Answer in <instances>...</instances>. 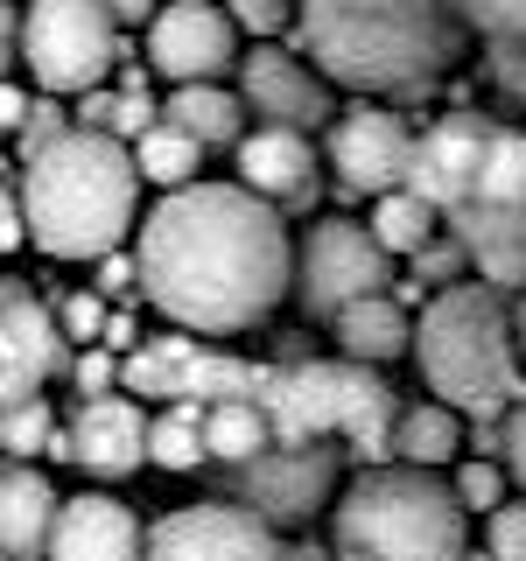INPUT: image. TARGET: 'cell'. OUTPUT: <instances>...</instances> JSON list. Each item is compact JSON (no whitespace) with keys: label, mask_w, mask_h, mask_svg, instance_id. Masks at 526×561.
Here are the masks:
<instances>
[{"label":"cell","mask_w":526,"mask_h":561,"mask_svg":"<svg viewBox=\"0 0 526 561\" xmlns=\"http://www.w3.org/2000/svg\"><path fill=\"white\" fill-rule=\"evenodd\" d=\"M232 169H239L245 190H260V197L281 204L288 218H309V210L323 204L330 154H316V134H302V127H267V119H260V127L232 148Z\"/></svg>","instance_id":"obj_15"},{"label":"cell","mask_w":526,"mask_h":561,"mask_svg":"<svg viewBox=\"0 0 526 561\" xmlns=\"http://www.w3.org/2000/svg\"><path fill=\"white\" fill-rule=\"evenodd\" d=\"M330 548L358 561H470V505L428 463H365L330 505Z\"/></svg>","instance_id":"obj_5"},{"label":"cell","mask_w":526,"mask_h":561,"mask_svg":"<svg viewBox=\"0 0 526 561\" xmlns=\"http://www.w3.org/2000/svg\"><path fill=\"white\" fill-rule=\"evenodd\" d=\"M225 8H232V22L253 35V43H274L281 28L302 22V0H225Z\"/></svg>","instance_id":"obj_36"},{"label":"cell","mask_w":526,"mask_h":561,"mask_svg":"<svg viewBox=\"0 0 526 561\" xmlns=\"http://www.w3.org/2000/svg\"><path fill=\"white\" fill-rule=\"evenodd\" d=\"M57 443V414H49V400H8V414H0V449L8 456H49Z\"/></svg>","instance_id":"obj_30"},{"label":"cell","mask_w":526,"mask_h":561,"mask_svg":"<svg viewBox=\"0 0 526 561\" xmlns=\"http://www.w3.org/2000/svg\"><path fill=\"white\" fill-rule=\"evenodd\" d=\"M70 127H78V113H64L57 92H43L28 105V119H22V134H14V162H28V154H43L49 140H64Z\"/></svg>","instance_id":"obj_34"},{"label":"cell","mask_w":526,"mask_h":561,"mask_svg":"<svg viewBox=\"0 0 526 561\" xmlns=\"http://www.w3.org/2000/svg\"><path fill=\"white\" fill-rule=\"evenodd\" d=\"M113 113H119V92H105V84H92V92H78V127H99V134H113Z\"/></svg>","instance_id":"obj_41"},{"label":"cell","mask_w":526,"mask_h":561,"mask_svg":"<svg viewBox=\"0 0 526 561\" xmlns=\"http://www.w3.org/2000/svg\"><path fill=\"white\" fill-rule=\"evenodd\" d=\"M414 358L435 400L464 408L470 421H499L526 400L519 373V316L513 295L491 280H456L435 288L414 323Z\"/></svg>","instance_id":"obj_4"},{"label":"cell","mask_w":526,"mask_h":561,"mask_svg":"<svg viewBox=\"0 0 526 561\" xmlns=\"http://www.w3.org/2000/svg\"><path fill=\"white\" fill-rule=\"evenodd\" d=\"M197 344H204V330L190 337L183 323L169 330V337H140L134 351H127V393H140V400H183V379H190V358H197Z\"/></svg>","instance_id":"obj_22"},{"label":"cell","mask_w":526,"mask_h":561,"mask_svg":"<svg viewBox=\"0 0 526 561\" xmlns=\"http://www.w3.org/2000/svg\"><path fill=\"white\" fill-rule=\"evenodd\" d=\"M464 408H449V400H408L400 408V428H393V456L400 463H428L443 470L456 463V449H464Z\"/></svg>","instance_id":"obj_23"},{"label":"cell","mask_w":526,"mask_h":561,"mask_svg":"<svg viewBox=\"0 0 526 561\" xmlns=\"http://www.w3.org/2000/svg\"><path fill=\"white\" fill-rule=\"evenodd\" d=\"M491 134H499V119H484V113H443L435 127H421V140H414V175L408 183L428 197L435 210H449L478 190V169H484V148H491Z\"/></svg>","instance_id":"obj_16"},{"label":"cell","mask_w":526,"mask_h":561,"mask_svg":"<svg viewBox=\"0 0 526 561\" xmlns=\"http://www.w3.org/2000/svg\"><path fill=\"white\" fill-rule=\"evenodd\" d=\"M484 70H491V84H499L513 105H526V43H491Z\"/></svg>","instance_id":"obj_39"},{"label":"cell","mask_w":526,"mask_h":561,"mask_svg":"<svg viewBox=\"0 0 526 561\" xmlns=\"http://www.w3.org/2000/svg\"><path fill=\"white\" fill-rule=\"evenodd\" d=\"M295 288L288 210L245 183H183L140 218V295L183 330L232 337Z\"/></svg>","instance_id":"obj_1"},{"label":"cell","mask_w":526,"mask_h":561,"mask_svg":"<svg viewBox=\"0 0 526 561\" xmlns=\"http://www.w3.org/2000/svg\"><path fill=\"white\" fill-rule=\"evenodd\" d=\"M393 288V253L373 225H351V218H316L309 239L295 245V302H302L309 323H338L351 302Z\"/></svg>","instance_id":"obj_9"},{"label":"cell","mask_w":526,"mask_h":561,"mask_svg":"<svg viewBox=\"0 0 526 561\" xmlns=\"http://www.w3.org/2000/svg\"><path fill=\"white\" fill-rule=\"evenodd\" d=\"M351 8H393V0H351Z\"/></svg>","instance_id":"obj_48"},{"label":"cell","mask_w":526,"mask_h":561,"mask_svg":"<svg viewBox=\"0 0 526 561\" xmlns=\"http://www.w3.org/2000/svg\"><path fill=\"white\" fill-rule=\"evenodd\" d=\"M365 225L386 239V253H421V245L443 232V210L421 197L414 183H400V190H386V197H373V218Z\"/></svg>","instance_id":"obj_28"},{"label":"cell","mask_w":526,"mask_h":561,"mask_svg":"<svg viewBox=\"0 0 526 561\" xmlns=\"http://www.w3.org/2000/svg\"><path fill=\"white\" fill-rule=\"evenodd\" d=\"M49 561H148V526H140L134 505H119L113 491H78L57 513Z\"/></svg>","instance_id":"obj_18"},{"label":"cell","mask_w":526,"mask_h":561,"mask_svg":"<svg viewBox=\"0 0 526 561\" xmlns=\"http://www.w3.org/2000/svg\"><path fill=\"white\" fill-rule=\"evenodd\" d=\"M134 162L148 183H162V190H183V183H197V169H204V140L190 134V127H175V119L162 113L148 134L134 140Z\"/></svg>","instance_id":"obj_26"},{"label":"cell","mask_w":526,"mask_h":561,"mask_svg":"<svg viewBox=\"0 0 526 561\" xmlns=\"http://www.w3.org/2000/svg\"><path fill=\"white\" fill-rule=\"evenodd\" d=\"M204 443H210V463H245L274 443V421L260 400H210L204 408Z\"/></svg>","instance_id":"obj_25"},{"label":"cell","mask_w":526,"mask_h":561,"mask_svg":"<svg viewBox=\"0 0 526 561\" xmlns=\"http://www.w3.org/2000/svg\"><path fill=\"white\" fill-rule=\"evenodd\" d=\"M92 288H99V295H134V288H140V253H105Z\"/></svg>","instance_id":"obj_40"},{"label":"cell","mask_w":526,"mask_h":561,"mask_svg":"<svg viewBox=\"0 0 526 561\" xmlns=\"http://www.w3.org/2000/svg\"><path fill=\"white\" fill-rule=\"evenodd\" d=\"M330 337H338L344 358L393 365L400 351H414V323H408V302L386 288V295H365V302H351L338 323H330Z\"/></svg>","instance_id":"obj_21"},{"label":"cell","mask_w":526,"mask_h":561,"mask_svg":"<svg viewBox=\"0 0 526 561\" xmlns=\"http://www.w3.org/2000/svg\"><path fill=\"white\" fill-rule=\"evenodd\" d=\"M119 379H127V358H119L113 344H84L78 358H70V386H78V400L119 393Z\"/></svg>","instance_id":"obj_33"},{"label":"cell","mask_w":526,"mask_h":561,"mask_svg":"<svg viewBox=\"0 0 526 561\" xmlns=\"http://www.w3.org/2000/svg\"><path fill=\"white\" fill-rule=\"evenodd\" d=\"M344 435H316V443H267L245 463H204V491L210 499H232L245 513H260L281 534H302V526L330 505L344 470Z\"/></svg>","instance_id":"obj_7"},{"label":"cell","mask_w":526,"mask_h":561,"mask_svg":"<svg viewBox=\"0 0 526 561\" xmlns=\"http://www.w3.org/2000/svg\"><path fill=\"white\" fill-rule=\"evenodd\" d=\"M443 225L470 245V267H478V280H491V288H505V295H526V210L464 197Z\"/></svg>","instance_id":"obj_19"},{"label":"cell","mask_w":526,"mask_h":561,"mask_svg":"<svg viewBox=\"0 0 526 561\" xmlns=\"http://www.w3.org/2000/svg\"><path fill=\"white\" fill-rule=\"evenodd\" d=\"M408 260H414V280H421V288H456V280H464V267H470V245L443 225V232L421 245V253H408Z\"/></svg>","instance_id":"obj_31"},{"label":"cell","mask_w":526,"mask_h":561,"mask_svg":"<svg viewBox=\"0 0 526 561\" xmlns=\"http://www.w3.org/2000/svg\"><path fill=\"white\" fill-rule=\"evenodd\" d=\"M484 548L491 561H526V499H505L499 513H484Z\"/></svg>","instance_id":"obj_37"},{"label":"cell","mask_w":526,"mask_h":561,"mask_svg":"<svg viewBox=\"0 0 526 561\" xmlns=\"http://www.w3.org/2000/svg\"><path fill=\"white\" fill-rule=\"evenodd\" d=\"M470 197L484 204H505V210H526V134L519 127H499L484 148V169H478V190Z\"/></svg>","instance_id":"obj_29"},{"label":"cell","mask_w":526,"mask_h":561,"mask_svg":"<svg viewBox=\"0 0 526 561\" xmlns=\"http://www.w3.org/2000/svg\"><path fill=\"white\" fill-rule=\"evenodd\" d=\"M414 140L408 119L386 113V105H344L338 119H330V169H338V190L344 197H386V190H400L414 175Z\"/></svg>","instance_id":"obj_11"},{"label":"cell","mask_w":526,"mask_h":561,"mask_svg":"<svg viewBox=\"0 0 526 561\" xmlns=\"http://www.w3.org/2000/svg\"><path fill=\"white\" fill-rule=\"evenodd\" d=\"M57 484L28 463L8 456V478H0V554L8 561H49V534H57Z\"/></svg>","instance_id":"obj_20"},{"label":"cell","mask_w":526,"mask_h":561,"mask_svg":"<svg viewBox=\"0 0 526 561\" xmlns=\"http://www.w3.org/2000/svg\"><path fill=\"white\" fill-rule=\"evenodd\" d=\"M505 478H513V470H505L499 456H470V463L456 470V499H464L470 513H499V505H505Z\"/></svg>","instance_id":"obj_35"},{"label":"cell","mask_w":526,"mask_h":561,"mask_svg":"<svg viewBox=\"0 0 526 561\" xmlns=\"http://www.w3.org/2000/svg\"><path fill=\"white\" fill-rule=\"evenodd\" d=\"M302 358H316L309 337H281V344H274V365H302Z\"/></svg>","instance_id":"obj_45"},{"label":"cell","mask_w":526,"mask_h":561,"mask_svg":"<svg viewBox=\"0 0 526 561\" xmlns=\"http://www.w3.org/2000/svg\"><path fill=\"white\" fill-rule=\"evenodd\" d=\"M239 92H245V113L267 119V127L323 134L330 119L344 113L323 70L302 64V49H281V43H253V49L239 57Z\"/></svg>","instance_id":"obj_12"},{"label":"cell","mask_w":526,"mask_h":561,"mask_svg":"<svg viewBox=\"0 0 526 561\" xmlns=\"http://www.w3.org/2000/svg\"><path fill=\"white\" fill-rule=\"evenodd\" d=\"M105 8H113V14H119V28H148V22H155V14H162V8H169V0H105Z\"/></svg>","instance_id":"obj_43"},{"label":"cell","mask_w":526,"mask_h":561,"mask_svg":"<svg viewBox=\"0 0 526 561\" xmlns=\"http://www.w3.org/2000/svg\"><path fill=\"white\" fill-rule=\"evenodd\" d=\"M57 373H64V316L28 280H0V400H35Z\"/></svg>","instance_id":"obj_14"},{"label":"cell","mask_w":526,"mask_h":561,"mask_svg":"<svg viewBox=\"0 0 526 561\" xmlns=\"http://www.w3.org/2000/svg\"><path fill=\"white\" fill-rule=\"evenodd\" d=\"M302 57L330 84L358 99H428L456 70L478 28L456 0H393V8H351V0H302Z\"/></svg>","instance_id":"obj_2"},{"label":"cell","mask_w":526,"mask_h":561,"mask_svg":"<svg viewBox=\"0 0 526 561\" xmlns=\"http://www.w3.org/2000/svg\"><path fill=\"white\" fill-rule=\"evenodd\" d=\"M0 105H8V113H0V119H8V134H22V119H28V99H22V84H8V99H0Z\"/></svg>","instance_id":"obj_44"},{"label":"cell","mask_w":526,"mask_h":561,"mask_svg":"<svg viewBox=\"0 0 526 561\" xmlns=\"http://www.w3.org/2000/svg\"><path fill=\"white\" fill-rule=\"evenodd\" d=\"M14 175H22L28 204V239L49 260H105L134 232V190H140L134 140L70 127L43 154L14 162Z\"/></svg>","instance_id":"obj_3"},{"label":"cell","mask_w":526,"mask_h":561,"mask_svg":"<svg viewBox=\"0 0 526 561\" xmlns=\"http://www.w3.org/2000/svg\"><path fill=\"white\" fill-rule=\"evenodd\" d=\"M57 316H64V337H78V344H99L105 337V295L99 288H70L64 302H57Z\"/></svg>","instance_id":"obj_38"},{"label":"cell","mask_w":526,"mask_h":561,"mask_svg":"<svg viewBox=\"0 0 526 561\" xmlns=\"http://www.w3.org/2000/svg\"><path fill=\"white\" fill-rule=\"evenodd\" d=\"M70 435H78V470L84 478H134L148 456V435H155V414L148 400H134L127 386L119 393H99V400H78L70 408Z\"/></svg>","instance_id":"obj_17"},{"label":"cell","mask_w":526,"mask_h":561,"mask_svg":"<svg viewBox=\"0 0 526 561\" xmlns=\"http://www.w3.org/2000/svg\"><path fill=\"white\" fill-rule=\"evenodd\" d=\"M148 561H288V540L232 499H204L148 526Z\"/></svg>","instance_id":"obj_10"},{"label":"cell","mask_w":526,"mask_h":561,"mask_svg":"<svg viewBox=\"0 0 526 561\" xmlns=\"http://www.w3.org/2000/svg\"><path fill=\"white\" fill-rule=\"evenodd\" d=\"M260 408L274 421V443L344 435L351 463H386L408 400H400L365 358H302V365H274Z\"/></svg>","instance_id":"obj_6"},{"label":"cell","mask_w":526,"mask_h":561,"mask_svg":"<svg viewBox=\"0 0 526 561\" xmlns=\"http://www.w3.org/2000/svg\"><path fill=\"white\" fill-rule=\"evenodd\" d=\"M464 8V22L491 43H526V0H456Z\"/></svg>","instance_id":"obj_32"},{"label":"cell","mask_w":526,"mask_h":561,"mask_svg":"<svg viewBox=\"0 0 526 561\" xmlns=\"http://www.w3.org/2000/svg\"><path fill=\"white\" fill-rule=\"evenodd\" d=\"M148 70L169 84H210L239 70V22L210 0H169L148 22Z\"/></svg>","instance_id":"obj_13"},{"label":"cell","mask_w":526,"mask_h":561,"mask_svg":"<svg viewBox=\"0 0 526 561\" xmlns=\"http://www.w3.org/2000/svg\"><path fill=\"white\" fill-rule=\"evenodd\" d=\"M288 561H338V548H323V540H288Z\"/></svg>","instance_id":"obj_46"},{"label":"cell","mask_w":526,"mask_h":561,"mask_svg":"<svg viewBox=\"0 0 526 561\" xmlns=\"http://www.w3.org/2000/svg\"><path fill=\"white\" fill-rule=\"evenodd\" d=\"M162 113L175 119V127H190L204 148H239L245 140V92H225L218 78L210 84H175Z\"/></svg>","instance_id":"obj_24"},{"label":"cell","mask_w":526,"mask_h":561,"mask_svg":"<svg viewBox=\"0 0 526 561\" xmlns=\"http://www.w3.org/2000/svg\"><path fill=\"white\" fill-rule=\"evenodd\" d=\"M148 456H155V470H175V478L204 470V463H210V443H204V400H169V408L155 414Z\"/></svg>","instance_id":"obj_27"},{"label":"cell","mask_w":526,"mask_h":561,"mask_svg":"<svg viewBox=\"0 0 526 561\" xmlns=\"http://www.w3.org/2000/svg\"><path fill=\"white\" fill-rule=\"evenodd\" d=\"M513 316H519V351H526V295H519V302H513Z\"/></svg>","instance_id":"obj_47"},{"label":"cell","mask_w":526,"mask_h":561,"mask_svg":"<svg viewBox=\"0 0 526 561\" xmlns=\"http://www.w3.org/2000/svg\"><path fill=\"white\" fill-rule=\"evenodd\" d=\"M99 344H113V351H119V358H127V351L140 344V323H134V316H127V309H113V316H105V337H99Z\"/></svg>","instance_id":"obj_42"},{"label":"cell","mask_w":526,"mask_h":561,"mask_svg":"<svg viewBox=\"0 0 526 561\" xmlns=\"http://www.w3.org/2000/svg\"><path fill=\"white\" fill-rule=\"evenodd\" d=\"M119 14L105 0H28L22 14V64L43 92L78 99L119 70Z\"/></svg>","instance_id":"obj_8"}]
</instances>
